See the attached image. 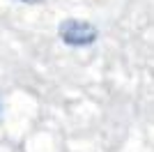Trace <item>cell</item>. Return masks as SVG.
Returning a JSON list of instances; mask_svg holds the SVG:
<instances>
[{
    "mask_svg": "<svg viewBox=\"0 0 154 152\" xmlns=\"http://www.w3.org/2000/svg\"><path fill=\"white\" fill-rule=\"evenodd\" d=\"M19 2H26V5H42L44 0H19Z\"/></svg>",
    "mask_w": 154,
    "mask_h": 152,
    "instance_id": "7a4b0ae2",
    "label": "cell"
},
{
    "mask_svg": "<svg viewBox=\"0 0 154 152\" xmlns=\"http://www.w3.org/2000/svg\"><path fill=\"white\" fill-rule=\"evenodd\" d=\"M0 111H2V104H0Z\"/></svg>",
    "mask_w": 154,
    "mask_h": 152,
    "instance_id": "3957f363",
    "label": "cell"
},
{
    "mask_svg": "<svg viewBox=\"0 0 154 152\" xmlns=\"http://www.w3.org/2000/svg\"><path fill=\"white\" fill-rule=\"evenodd\" d=\"M58 37L64 46L71 49H85L99 39V28L85 19H64L58 25Z\"/></svg>",
    "mask_w": 154,
    "mask_h": 152,
    "instance_id": "6da1fadb",
    "label": "cell"
}]
</instances>
